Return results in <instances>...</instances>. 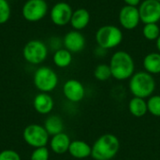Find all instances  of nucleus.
I'll list each match as a JSON object with an SVG mask.
<instances>
[{"mask_svg":"<svg viewBox=\"0 0 160 160\" xmlns=\"http://www.w3.org/2000/svg\"><path fill=\"white\" fill-rule=\"evenodd\" d=\"M91 20V15L89 11L83 8H78L76 10H73L71 19H70V25L74 30L81 31L87 27Z\"/></svg>","mask_w":160,"mask_h":160,"instance_id":"f3484780","label":"nucleus"},{"mask_svg":"<svg viewBox=\"0 0 160 160\" xmlns=\"http://www.w3.org/2000/svg\"><path fill=\"white\" fill-rule=\"evenodd\" d=\"M141 22L158 23L160 21V2L157 0H143L138 7Z\"/></svg>","mask_w":160,"mask_h":160,"instance_id":"1a4fd4ad","label":"nucleus"},{"mask_svg":"<svg viewBox=\"0 0 160 160\" xmlns=\"http://www.w3.org/2000/svg\"><path fill=\"white\" fill-rule=\"evenodd\" d=\"M143 68L146 72L154 75L160 74V53L157 52H150L146 54L142 61Z\"/></svg>","mask_w":160,"mask_h":160,"instance_id":"a211bd4d","label":"nucleus"},{"mask_svg":"<svg viewBox=\"0 0 160 160\" xmlns=\"http://www.w3.org/2000/svg\"><path fill=\"white\" fill-rule=\"evenodd\" d=\"M142 35L147 40H157L160 36V27L158 23H145L142 28Z\"/></svg>","mask_w":160,"mask_h":160,"instance_id":"5701e85b","label":"nucleus"},{"mask_svg":"<svg viewBox=\"0 0 160 160\" xmlns=\"http://www.w3.org/2000/svg\"><path fill=\"white\" fill-rule=\"evenodd\" d=\"M156 46H157V49H158V52L160 53V36L158 37V38L156 40Z\"/></svg>","mask_w":160,"mask_h":160,"instance_id":"c85d7f7f","label":"nucleus"},{"mask_svg":"<svg viewBox=\"0 0 160 160\" xmlns=\"http://www.w3.org/2000/svg\"><path fill=\"white\" fill-rule=\"evenodd\" d=\"M73 13L71 6L67 2H57L50 10V18L53 24L57 26H65L70 22Z\"/></svg>","mask_w":160,"mask_h":160,"instance_id":"9d476101","label":"nucleus"},{"mask_svg":"<svg viewBox=\"0 0 160 160\" xmlns=\"http://www.w3.org/2000/svg\"><path fill=\"white\" fill-rule=\"evenodd\" d=\"M85 38L84 36L77 30H71L68 32L63 38L64 48L69 51L71 53L81 52L85 47Z\"/></svg>","mask_w":160,"mask_h":160,"instance_id":"ddd939ff","label":"nucleus"},{"mask_svg":"<svg viewBox=\"0 0 160 160\" xmlns=\"http://www.w3.org/2000/svg\"><path fill=\"white\" fill-rule=\"evenodd\" d=\"M63 94L65 98L70 102L78 103L84 98L85 88L80 81L75 79H70L64 83Z\"/></svg>","mask_w":160,"mask_h":160,"instance_id":"f8f14e48","label":"nucleus"},{"mask_svg":"<svg viewBox=\"0 0 160 160\" xmlns=\"http://www.w3.org/2000/svg\"><path fill=\"white\" fill-rule=\"evenodd\" d=\"M157 1H158V2H160V0H157Z\"/></svg>","mask_w":160,"mask_h":160,"instance_id":"c756f323","label":"nucleus"},{"mask_svg":"<svg viewBox=\"0 0 160 160\" xmlns=\"http://www.w3.org/2000/svg\"><path fill=\"white\" fill-rule=\"evenodd\" d=\"M68 153L74 158L84 159V158L91 157L92 145H90L84 141L75 140L70 142Z\"/></svg>","mask_w":160,"mask_h":160,"instance_id":"2eb2a0df","label":"nucleus"},{"mask_svg":"<svg viewBox=\"0 0 160 160\" xmlns=\"http://www.w3.org/2000/svg\"><path fill=\"white\" fill-rule=\"evenodd\" d=\"M11 15L10 4L8 0H0V24L8 22Z\"/></svg>","mask_w":160,"mask_h":160,"instance_id":"393cba45","label":"nucleus"},{"mask_svg":"<svg viewBox=\"0 0 160 160\" xmlns=\"http://www.w3.org/2000/svg\"><path fill=\"white\" fill-rule=\"evenodd\" d=\"M52 61L57 68H68L72 63V53L65 48L57 49L52 55Z\"/></svg>","mask_w":160,"mask_h":160,"instance_id":"412c9836","label":"nucleus"},{"mask_svg":"<svg viewBox=\"0 0 160 160\" xmlns=\"http://www.w3.org/2000/svg\"><path fill=\"white\" fill-rule=\"evenodd\" d=\"M109 66L112 78L117 81L129 80L135 73L134 59L126 51L115 52L110 59Z\"/></svg>","mask_w":160,"mask_h":160,"instance_id":"f257e3e1","label":"nucleus"},{"mask_svg":"<svg viewBox=\"0 0 160 160\" xmlns=\"http://www.w3.org/2000/svg\"><path fill=\"white\" fill-rule=\"evenodd\" d=\"M23 59L31 65L43 63L48 56L47 45L39 39L29 40L22 49Z\"/></svg>","mask_w":160,"mask_h":160,"instance_id":"423d86ee","label":"nucleus"},{"mask_svg":"<svg viewBox=\"0 0 160 160\" xmlns=\"http://www.w3.org/2000/svg\"><path fill=\"white\" fill-rule=\"evenodd\" d=\"M156 86L157 84L154 76L145 70L135 72L128 82V88L133 97L144 99L153 96Z\"/></svg>","mask_w":160,"mask_h":160,"instance_id":"7ed1b4c3","label":"nucleus"},{"mask_svg":"<svg viewBox=\"0 0 160 160\" xmlns=\"http://www.w3.org/2000/svg\"><path fill=\"white\" fill-rule=\"evenodd\" d=\"M118 20L121 26L127 30L135 29L141 22L140 12L137 7L125 5L119 11Z\"/></svg>","mask_w":160,"mask_h":160,"instance_id":"9b49d317","label":"nucleus"},{"mask_svg":"<svg viewBox=\"0 0 160 160\" xmlns=\"http://www.w3.org/2000/svg\"><path fill=\"white\" fill-rule=\"evenodd\" d=\"M120 149L119 139L111 133L98 137L92 145L91 158L95 160H112Z\"/></svg>","mask_w":160,"mask_h":160,"instance_id":"f03ea898","label":"nucleus"},{"mask_svg":"<svg viewBox=\"0 0 160 160\" xmlns=\"http://www.w3.org/2000/svg\"><path fill=\"white\" fill-rule=\"evenodd\" d=\"M127 6H131V7H139L140 4L142 3V0H123Z\"/></svg>","mask_w":160,"mask_h":160,"instance_id":"cd10ccee","label":"nucleus"},{"mask_svg":"<svg viewBox=\"0 0 160 160\" xmlns=\"http://www.w3.org/2000/svg\"><path fill=\"white\" fill-rule=\"evenodd\" d=\"M34 85L41 93H50L53 91L58 85V75L57 73L49 67L38 68L33 77Z\"/></svg>","mask_w":160,"mask_h":160,"instance_id":"39448f33","label":"nucleus"},{"mask_svg":"<svg viewBox=\"0 0 160 160\" xmlns=\"http://www.w3.org/2000/svg\"><path fill=\"white\" fill-rule=\"evenodd\" d=\"M50 152L46 146L35 148L30 156V160H49Z\"/></svg>","mask_w":160,"mask_h":160,"instance_id":"a878e982","label":"nucleus"},{"mask_svg":"<svg viewBox=\"0 0 160 160\" xmlns=\"http://www.w3.org/2000/svg\"><path fill=\"white\" fill-rule=\"evenodd\" d=\"M128 110L134 117L142 118L148 112L147 100L144 98L133 97L128 102Z\"/></svg>","mask_w":160,"mask_h":160,"instance_id":"6ab92c4d","label":"nucleus"},{"mask_svg":"<svg viewBox=\"0 0 160 160\" xmlns=\"http://www.w3.org/2000/svg\"><path fill=\"white\" fill-rule=\"evenodd\" d=\"M148 112L155 117H160V95H153L147 99Z\"/></svg>","mask_w":160,"mask_h":160,"instance_id":"b1692460","label":"nucleus"},{"mask_svg":"<svg viewBox=\"0 0 160 160\" xmlns=\"http://www.w3.org/2000/svg\"><path fill=\"white\" fill-rule=\"evenodd\" d=\"M0 160H21V156L14 150L7 149L0 152Z\"/></svg>","mask_w":160,"mask_h":160,"instance_id":"bb28decb","label":"nucleus"},{"mask_svg":"<svg viewBox=\"0 0 160 160\" xmlns=\"http://www.w3.org/2000/svg\"><path fill=\"white\" fill-rule=\"evenodd\" d=\"M48 9L46 0H27L22 8V15L25 21L37 22L47 15Z\"/></svg>","mask_w":160,"mask_h":160,"instance_id":"6e6552de","label":"nucleus"},{"mask_svg":"<svg viewBox=\"0 0 160 160\" xmlns=\"http://www.w3.org/2000/svg\"><path fill=\"white\" fill-rule=\"evenodd\" d=\"M44 128L50 136L64 132V121L58 115H50L46 118L44 123Z\"/></svg>","mask_w":160,"mask_h":160,"instance_id":"aec40b11","label":"nucleus"},{"mask_svg":"<svg viewBox=\"0 0 160 160\" xmlns=\"http://www.w3.org/2000/svg\"><path fill=\"white\" fill-rule=\"evenodd\" d=\"M22 137L24 142L28 145L34 148H38L47 145V143L49 142L50 135L43 126L31 124L23 129Z\"/></svg>","mask_w":160,"mask_h":160,"instance_id":"0eeeda50","label":"nucleus"},{"mask_svg":"<svg viewBox=\"0 0 160 160\" xmlns=\"http://www.w3.org/2000/svg\"><path fill=\"white\" fill-rule=\"evenodd\" d=\"M33 106L37 112L40 114H49L54 106L53 98L49 93H39L33 100Z\"/></svg>","mask_w":160,"mask_h":160,"instance_id":"4468645a","label":"nucleus"},{"mask_svg":"<svg viewBox=\"0 0 160 160\" xmlns=\"http://www.w3.org/2000/svg\"><path fill=\"white\" fill-rule=\"evenodd\" d=\"M124 38L122 30L112 24H106L99 27L96 33V41L98 47L105 50L116 48Z\"/></svg>","mask_w":160,"mask_h":160,"instance_id":"20e7f679","label":"nucleus"},{"mask_svg":"<svg viewBox=\"0 0 160 160\" xmlns=\"http://www.w3.org/2000/svg\"><path fill=\"white\" fill-rule=\"evenodd\" d=\"M70 142L71 141L69 136L67 133L62 132L52 136V139L50 141V147L54 154L64 155L68 152Z\"/></svg>","mask_w":160,"mask_h":160,"instance_id":"dca6fc26","label":"nucleus"},{"mask_svg":"<svg viewBox=\"0 0 160 160\" xmlns=\"http://www.w3.org/2000/svg\"><path fill=\"white\" fill-rule=\"evenodd\" d=\"M94 76L99 82H106L111 79L112 76L109 64H98L94 70Z\"/></svg>","mask_w":160,"mask_h":160,"instance_id":"4be33fe9","label":"nucleus"}]
</instances>
